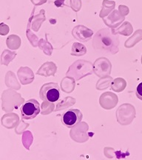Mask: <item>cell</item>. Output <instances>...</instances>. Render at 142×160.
<instances>
[{
	"label": "cell",
	"instance_id": "cell-1",
	"mask_svg": "<svg viewBox=\"0 0 142 160\" xmlns=\"http://www.w3.org/2000/svg\"><path fill=\"white\" fill-rule=\"evenodd\" d=\"M119 36L109 28L99 30L93 39L94 50L103 54H115L119 51Z\"/></svg>",
	"mask_w": 142,
	"mask_h": 160
},
{
	"label": "cell",
	"instance_id": "cell-2",
	"mask_svg": "<svg viewBox=\"0 0 142 160\" xmlns=\"http://www.w3.org/2000/svg\"><path fill=\"white\" fill-rule=\"evenodd\" d=\"M93 73L91 62L86 61H77L69 68L67 76H72L76 80H79L85 76Z\"/></svg>",
	"mask_w": 142,
	"mask_h": 160
},
{
	"label": "cell",
	"instance_id": "cell-3",
	"mask_svg": "<svg viewBox=\"0 0 142 160\" xmlns=\"http://www.w3.org/2000/svg\"><path fill=\"white\" fill-rule=\"evenodd\" d=\"M40 98L47 102L53 103L60 97V90L57 83L49 82L42 85L39 92Z\"/></svg>",
	"mask_w": 142,
	"mask_h": 160
},
{
	"label": "cell",
	"instance_id": "cell-4",
	"mask_svg": "<svg viewBox=\"0 0 142 160\" xmlns=\"http://www.w3.org/2000/svg\"><path fill=\"white\" fill-rule=\"evenodd\" d=\"M20 110L22 119H32L40 113V105L36 99H29L22 105Z\"/></svg>",
	"mask_w": 142,
	"mask_h": 160
},
{
	"label": "cell",
	"instance_id": "cell-5",
	"mask_svg": "<svg viewBox=\"0 0 142 160\" xmlns=\"http://www.w3.org/2000/svg\"><path fill=\"white\" fill-rule=\"evenodd\" d=\"M82 113L78 109H71L61 116V122L67 128H73L82 119Z\"/></svg>",
	"mask_w": 142,
	"mask_h": 160
},
{
	"label": "cell",
	"instance_id": "cell-6",
	"mask_svg": "<svg viewBox=\"0 0 142 160\" xmlns=\"http://www.w3.org/2000/svg\"><path fill=\"white\" fill-rule=\"evenodd\" d=\"M73 33L76 39L80 41L87 42V40L91 39V36L93 35V31L84 26H77L74 28Z\"/></svg>",
	"mask_w": 142,
	"mask_h": 160
},
{
	"label": "cell",
	"instance_id": "cell-7",
	"mask_svg": "<svg viewBox=\"0 0 142 160\" xmlns=\"http://www.w3.org/2000/svg\"><path fill=\"white\" fill-rule=\"evenodd\" d=\"M32 73L31 70L27 68H21L18 71V76H19L20 81L23 85L28 84L29 82H31L32 80L29 79V73Z\"/></svg>",
	"mask_w": 142,
	"mask_h": 160
},
{
	"label": "cell",
	"instance_id": "cell-8",
	"mask_svg": "<svg viewBox=\"0 0 142 160\" xmlns=\"http://www.w3.org/2000/svg\"><path fill=\"white\" fill-rule=\"evenodd\" d=\"M17 55L15 52H11L7 50L3 51L1 57V64L2 65H7L11 62L14 59V57Z\"/></svg>",
	"mask_w": 142,
	"mask_h": 160
},
{
	"label": "cell",
	"instance_id": "cell-9",
	"mask_svg": "<svg viewBox=\"0 0 142 160\" xmlns=\"http://www.w3.org/2000/svg\"><path fill=\"white\" fill-rule=\"evenodd\" d=\"M7 45L11 49H18L20 46V38L16 35H11L7 38Z\"/></svg>",
	"mask_w": 142,
	"mask_h": 160
},
{
	"label": "cell",
	"instance_id": "cell-10",
	"mask_svg": "<svg viewBox=\"0 0 142 160\" xmlns=\"http://www.w3.org/2000/svg\"><path fill=\"white\" fill-rule=\"evenodd\" d=\"M86 48L83 45L80 43H74L72 48V55L74 56H81L85 54Z\"/></svg>",
	"mask_w": 142,
	"mask_h": 160
},
{
	"label": "cell",
	"instance_id": "cell-11",
	"mask_svg": "<svg viewBox=\"0 0 142 160\" xmlns=\"http://www.w3.org/2000/svg\"><path fill=\"white\" fill-rule=\"evenodd\" d=\"M141 39H142V31L139 30V31L135 32L133 37L127 40V42L126 44V45H127V47L130 48L135 45V43L139 42Z\"/></svg>",
	"mask_w": 142,
	"mask_h": 160
},
{
	"label": "cell",
	"instance_id": "cell-12",
	"mask_svg": "<svg viewBox=\"0 0 142 160\" xmlns=\"http://www.w3.org/2000/svg\"><path fill=\"white\" fill-rule=\"evenodd\" d=\"M9 32V28L8 26L6 25L5 24L1 23L0 24V35L5 36Z\"/></svg>",
	"mask_w": 142,
	"mask_h": 160
},
{
	"label": "cell",
	"instance_id": "cell-13",
	"mask_svg": "<svg viewBox=\"0 0 142 160\" xmlns=\"http://www.w3.org/2000/svg\"><path fill=\"white\" fill-rule=\"evenodd\" d=\"M136 96L139 99L142 100V82L138 85L136 88Z\"/></svg>",
	"mask_w": 142,
	"mask_h": 160
},
{
	"label": "cell",
	"instance_id": "cell-14",
	"mask_svg": "<svg viewBox=\"0 0 142 160\" xmlns=\"http://www.w3.org/2000/svg\"><path fill=\"white\" fill-rule=\"evenodd\" d=\"M46 1H47V0H31L32 2L36 5H41V4L45 3L46 2Z\"/></svg>",
	"mask_w": 142,
	"mask_h": 160
},
{
	"label": "cell",
	"instance_id": "cell-15",
	"mask_svg": "<svg viewBox=\"0 0 142 160\" xmlns=\"http://www.w3.org/2000/svg\"><path fill=\"white\" fill-rule=\"evenodd\" d=\"M141 63H142V57H141Z\"/></svg>",
	"mask_w": 142,
	"mask_h": 160
}]
</instances>
